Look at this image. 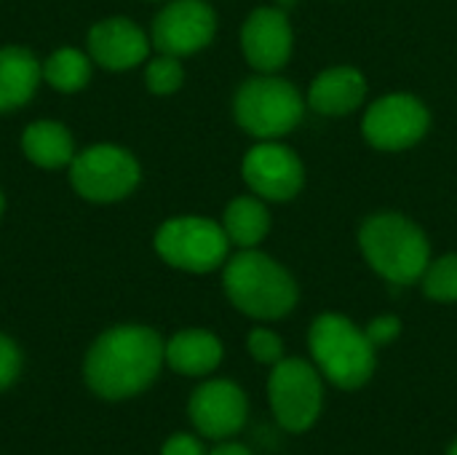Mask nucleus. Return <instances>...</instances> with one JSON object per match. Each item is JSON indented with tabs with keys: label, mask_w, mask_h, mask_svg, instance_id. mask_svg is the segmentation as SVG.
<instances>
[{
	"label": "nucleus",
	"mask_w": 457,
	"mask_h": 455,
	"mask_svg": "<svg viewBox=\"0 0 457 455\" xmlns=\"http://www.w3.org/2000/svg\"><path fill=\"white\" fill-rule=\"evenodd\" d=\"M166 359V346L147 327H112L86 357V381L104 400H126L145 392Z\"/></svg>",
	"instance_id": "nucleus-1"
},
{
	"label": "nucleus",
	"mask_w": 457,
	"mask_h": 455,
	"mask_svg": "<svg viewBox=\"0 0 457 455\" xmlns=\"http://www.w3.org/2000/svg\"><path fill=\"white\" fill-rule=\"evenodd\" d=\"M225 292L230 303L254 319H281L297 303L292 276L260 252H241L225 265Z\"/></svg>",
	"instance_id": "nucleus-2"
},
{
	"label": "nucleus",
	"mask_w": 457,
	"mask_h": 455,
	"mask_svg": "<svg viewBox=\"0 0 457 455\" xmlns=\"http://www.w3.org/2000/svg\"><path fill=\"white\" fill-rule=\"evenodd\" d=\"M359 239L370 265L394 284H412L428 268V241L423 231L402 215H378L367 220Z\"/></svg>",
	"instance_id": "nucleus-3"
},
{
	"label": "nucleus",
	"mask_w": 457,
	"mask_h": 455,
	"mask_svg": "<svg viewBox=\"0 0 457 455\" xmlns=\"http://www.w3.org/2000/svg\"><path fill=\"white\" fill-rule=\"evenodd\" d=\"M311 354L340 389H359L375 373V346L367 333L340 314H324L311 327Z\"/></svg>",
	"instance_id": "nucleus-4"
},
{
	"label": "nucleus",
	"mask_w": 457,
	"mask_h": 455,
	"mask_svg": "<svg viewBox=\"0 0 457 455\" xmlns=\"http://www.w3.org/2000/svg\"><path fill=\"white\" fill-rule=\"evenodd\" d=\"M300 91L281 78H252L238 88L236 118L238 123L262 139L281 137L292 131L303 118Z\"/></svg>",
	"instance_id": "nucleus-5"
},
{
	"label": "nucleus",
	"mask_w": 457,
	"mask_h": 455,
	"mask_svg": "<svg viewBox=\"0 0 457 455\" xmlns=\"http://www.w3.org/2000/svg\"><path fill=\"white\" fill-rule=\"evenodd\" d=\"M228 233L206 217H174L155 233V252L174 268L206 274L222 265L228 255Z\"/></svg>",
	"instance_id": "nucleus-6"
},
{
	"label": "nucleus",
	"mask_w": 457,
	"mask_h": 455,
	"mask_svg": "<svg viewBox=\"0 0 457 455\" xmlns=\"http://www.w3.org/2000/svg\"><path fill=\"white\" fill-rule=\"evenodd\" d=\"M70 182L86 201H120L139 185V164L118 145H94L70 161Z\"/></svg>",
	"instance_id": "nucleus-7"
},
{
	"label": "nucleus",
	"mask_w": 457,
	"mask_h": 455,
	"mask_svg": "<svg viewBox=\"0 0 457 455\" xmlns=\"http://www.w3.org/2000/svg\"><path fill=\"white\" fill-rule=\"evenodd\" d=\"M270 408L289 432H305L321 413V381L303 359H281L268 381Z\"/></svg>",
	"instance_id": "nucleus-8"
},
{
	"label": "nucleus",
	"mask_w": 457,
	"mask_h": 455,
	"mask_svg": "<svg viewBox=\"0 0 457 455\" xmlns=\"http://www.w3.org/2000/svg\"><path fill=\"white\" fill-rule=\"evenodd\" d=\"M428 129V110L407 94L378 99L364 115V137L380 150H404Z\"/></svg>",
	"instance_id": "nucleus-9"
},
{
	"label": "nucleus",
	"mask_w": 457,
	"mask_h": 455,
	"mask_svg": "<svg viewBox=\"0 0 457 455\" xmlns=\"http://www.w3.org/2000/svg\"><path fill=\"white\" fill-rule=\"evenodd\" d=\"M217 19L204 0H174L153 21V46L161 54L187 56L209 46Z\"/></svg>",
	"instance_id": "nucleus-10"
},
{
	"label": "nucleus",
	"mask_w": 457,
	"mask_h": 455,
	"mask_svg": "<svg viewBox=\"0 0 457 455\" xmlns=\"http://www.w3.org/2000/svg\"><path fill=\"white\" fill-rule=\"evenodd\" d=\"M244 180L257 196L270 201H287L303 188V164L289 147L265 142L246 153Z\"/></svg>",
	"instance_id": "nucleus-11"
},
{
	"label": "nucleus",
	"mask_w": 457,
	"mask_h": 455,
	"mask_svg": "<svg viewBox=\"0 0 457 455\" xmlns=\"http://www.w3.org/2000/svg\"><path fill=\"white\" fill-rule=\"evenodd\" d=\"M246 394L230 381H209L190 400V418L204 437L225 440L246 421Z\"/></svg>",
	"instance_id": "nucleus-12"
},
{
	"label": "nucleus",
	"mask_w": 457,
	"mask_h": 455,
	"mask_svg": "<svg viewBox=\"0 0 457 455\" xmlns=\"http://www.w3.org/2000/svg\"><path fill=\"white\" fill-rule=\"evenodd\" d=\"M241 46L254 70L273 72L287 64L292 54V27L287 13L278 8L254 11L241 29Z\"/></svg>",
	"instance_id": "nucleus-13"
},
{
	"label": "nucleus",
	"mask_w": 457,
	"mask_h": 455,
	"mask_svg": "<svg viewBox=\"0 0 457 455\" xmlns=\"http://www.w3.org/2000/svg\"><path fill=\"white\" fill-rule=\"evenodd\" d=\"M147 38L129 19L96 21L88 32V54L107 70H129L147 59Z\"/></svg>",
	"instance_id": "nucleus-14"
},
{
	"label": "nucleus",
	"mask_w": 457,
	"mask_h": 455,
	"mask_svg": "<svg viewBox=\"0 0 457 455\" xmlns=\"http://www.w3.org/2000/svg\"><path fill=\"white\" fill-rule=\"evenodd\" d=\"M43 78V67L29 48H0V113L27 105Z\"/></svg>",
	"instance_id": "nucleus-15"
},
{
	"label": "nucleus",
	"mask_w": 457,
	"mask_h": 455,
	"mask_svg": "<svg viewBox=\"0 0 457 455\" xmlns=\"http://www.w3.org/2000/svg\"><path fill=\"white\" fill-rule=\"evenodd\" d=\"M367 83L353 67H335L321 72L311 86V107L321 115H345L364 102Z\"/></svg>",
	"instance_id": "nucleus-16"
},
{
	"label": "nucleus",
	"mask_w": 457,
	"mask_h": 455,
	"mask_svg": "<svg viewBox=\"0 0 457 455\" xmlns=\"http://www.w3.org/2000/svg\"><path fill=\"white\" fill-rule=\"evenodd\" d=\"M166 362L182 375H206L222 362V343L206 330H185L169 341Z\"/></svg>",
	"instance_id": "nucleus-17"
},
{
	"label": "nucleus",
	"mask_w": 457,
	"mask_h": 455,
	"mask_svg": "<svg viewBox=\"0 0 457 455\" xmlns=\"http://www.w3.org/2000/svg\"><path fill=\"white\" fill-rule=\"evenodd\" d=\"M21 150L40 169H62L75 158V142L56 121L29 123L21 134Z\"/></svg>",
	"instance_id": "nucleus-18"
},
{
	"label": "nucleus",
	"mask_w": 457,
	"mask_h": 455,
	"mask_svg": "<svg viewBox=\"0 0 457 455\" xmlns=\"http://www.w3.org/2000/svg\"><path fill=\"white\" fill-rule=\"evenodd\" d=\"M225 233L238 247H254L265 239L270 228V215L262 201L241 196L225 209Z\"/></svg>",
	"instance_id": "nucleus-19"
},
{
	"label": "nucleus",
	"mask_w": 457,
	"mask_h": 455,
	"mask_svg": "<svg viewBox=\"0 0 457 455\" xmlns=\"http://www.w3.org/2000/svg\"><path fill=\"white\" fill-rule=\"evenodd\" d=\"M43 78L56 91L72 94V91H80L88 83V78H91V62L78 48H70V46L67 48H56L43 62Z\"/></svg>",
	"instance_id": "nucleus-20"
},
{
	"label": "nucleus",
	"mask_w": 457,
	"mask_h": 455,
	"mask_svg": "<svg viewBox=\"0 0 457 455\" xmlns=\"http://www.w3.org/2000/svg\"><path fill=\"white\" fill-rule=\"evenodd\" d=\"M423 290L431 300L439 303L457 300V255H445L434 265L428 263L423 274Z\"/></svg>",
	"instance_id": "nucleus-21"
},
{
	"label": "nucleus",
	"mask_w": 457,
	"mask_h": 455,
	"mask_svg": "<svg viewBox=\"0 0 457 455\" xmlns=\"http://www.w3.org/2000/svg\"><path fill=\"white\" fill-rule=\"evenodd\" d=\"M182 78L185 72H182L179 56H171V54H161L158 59H153L145 72L147 88L153 94H174L182 86Z\"/></svg>",
	"instance_id": "nucleus-22"
},
{
	"label": "nucleus",
	"mask_w": 457,
	"mask_h": 455,
	"mask_svg": "<svg viewBox=\"0 0 457 455\" xmlns=\"http://www.w3.org/2000/svg\"><path fill=\"white\" fill-rule=\"evenodd\" d=\"M249 351L262 365H278L284 359L281 338L276 333H270V330H254L249 335Z\"/></svg>",
	"instance_id": "nucleus-23"
},
{
	"label": "nucleus",
	"mask_w": 457,
	"mask_h": 455,
	"mask_svg": "<svg viewBox=\"0 0 457 455\" xmlns=\"http://www.w3.org/2000/svg\"><path fill=\"white\" fill-rule=\"evenodd\" d=\"M19 367H21V357H19V349L13 346L11 338L0 335V392L8 389L16 375H19Z\"/></svg>",
	"instance_id": "nucleus-24"
},
{
	"label": "nucleus",
	"mask_w": 457,
	"mask_h": 455,
	"mask_svg": "<svg viewBox=\"0 0 457 455\" xmlns=\"http://www.w3.org/2000/svg\"><path fill=\"white\" fill-rule=\"evenodd\" d=\"M364 333H367L370 343L378 349V346H386V343H391V341L399 338L402 322H399L396 316H378L375 322H370V327H367Z\"/></svg>",
	"instance_id": "nucleus-25"
},
{
	"label": "nucleus",
	"mask_w": 457,
	"mask_h": 455,
	"mask_svg": "<svg viewBox=\"0 0 457 455\" xmlns=\"http://www.w3.org/2000/svg\"><path fill=\"white\" fill-rule=\"evenodd\" d=\"M161 455H204V448L190 434H174L171 440H166L163 453Z\"/></svg>",
	"instance_id": "nucleus-26"
},
{
	"label": "nucleus",
	"mask_w": 457,
	"mask_h": 455,
	"mask_svg": "<svg viewBox=\"0 0 457 455\" xmlns=\"http://www.w3.org/2000/svg\"><path fill=\"white\" fill-rule=\"evenodd\" d=\"M212 455H252L244 445H220L217 451H212Z\"/></svg>",
	"instance_id": "nucleus-27"
},
{
	"label": "nucleus",
	"mask_w": 457,
	"mask_h": 455,
	"mask_svg": "<svg viewBox=\"0 0 457 455\" xmlns=\"http://www.w3.org/2000/svg\"><path fill=\"white\" fill-rule=\"evenodd\" d=\"M278 3H281V5H284V8H292V5H295V3H297V0H278Z\"/></svg>",
	"instance_id": "nucleus-28"
},
{
	"label": "nucleus",
	"mask_w": 457,
	"mask_h": 455,
	"mask_svg": "<svg viewBox=\"0 0 457 455\" xmlns=\"http://www.w3.org/2000/svg\"><path fill=\"white\" fill-rule=\"evenodd\" d=\"M450 455H457V442L453 445V448H450Z\"/></svg>",
	"instance_id": "nucleus-29"
},
{
	"label": "nucleus",
	"mask_w": 457,
	"mask_h": 455,
	"mask_svg": "<svg viewBox=\"0 0 457 455\" xmlns=\"http://www.w3.org/2000/svg\"><path fill=\"white\" fill-rule=\"evenodd\" d=\"M0 215H3V193H0Z\"/></svg>",
	"instance_id": "nucleus-30"
}]
</instances>
